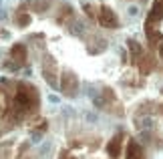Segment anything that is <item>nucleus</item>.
Returning a JSON list of instances; mask_svg holds the SVG:
<instances>
[{
  "mask_svg": "<svg viewBox=\"0 0 163 159\" xmlns=\"http://www.w3.org/2000/svg\"><path fill=\"white\" fill-rule=\"evenodd\" d=\"M10 58L6 60V65L4 67L8 68V71H18L20 67H24V63H26V45L22 42H16V45L10 48Z\"/></svg>",
  "mask_w": 163,
  "mask_h": 159,
  "instance_id": "1",
  "label": "nucleus"
},
{
  "mask_svg": "<svg viewBox=\"0 0 163 159\" xmlns=\"http://www.w3.org/2000/svg\"><path fill=\"white\" fill-rule=\"evenodd\" d=\"M42 77L47 79V83L52 89H58L60 87V81L57 79V63H55L52 55H48V53L42 57Z\"/></svg>",
  "mask_w": 163,
  "mask_h": 159,
  "instance_id": "2",
  "label": "nucleus"
},
{
  "mask_svg": "<svg viewBox=\"0 0 163 159\" xmlns=\"http://www.w3.org/2000/svg\"><path fill=\"white\" fill-rule=\"evenodd\" d=\"M60 89H62V93H65L67 97H75L77 91H79V79H77V75H75L73 71H69V68H65V71H62Z\"/></svg>",
  "mask_w": 163,
  "mask_h": 159,
  "instance_id": "3",
  "label": "nucleus"
},
{
  "mask_svg": "<svg viewBox=\"0 0 163 159\" xmlns=\"http://www.w3.org/2000/svg\"><path fill=\"white\" fill-rule=\"evenodd\" d=\"M97 20L103 28H119V18L109 6H101L97 12Z\"/></svg>",
  "mask_w": 163,
  "mask_h": 159,
  "instance_id": "4",
  "label": "nucleus"
},
{
  "mask_svg": "<svg viewBox=\"0 0 163 159\" xmlns=\"http://www.w3.org/2000/svg\"><path fill=\"white\" fill-rule=\"evenodd\" d=\"M14 24L18 28H24V26L30 24V14H28V6L26 4H20L16 8V12H14Z\"/></svg>",
  "mask_w": 163,
  "mask_h": 159,
  "instance_id": "5",
  "label": "nucleus"
},
{
  "mask_svg": "<svg viewBox=\"0 0 163 159\" xmlns=\"http://www.w3.org/2000/svg\"><path fill=\"white\" fill-rule=\"evenodd\" d=\"M75 20V8L70 4H60V8L57 12V22L58 24H67Z\"/></svg>",
  "mask_w": 163,
  "mask_h": 159,
  "instance_id": "6",
  "label": "nucleus"
},
{
  "mask_svg": "<svg viewBox=\"0 0 163 159\" xmlns=\"http://www.w3.org/2000/svg\"><path fill=\"white\" fill-rule=\"evenodd\" d=\"M52 2L55 0H26L24 4L28 6V10L36 12V14H42V12H47L52 6Z\"/></svg>",
  "mask_w": 163,
  "mask_h": 159,
  "instance_id": "7",
  "label": "nucleus"
},
{
  "mask_svg": "<svg viewBox=\"0 0 163 159\" xmlns=\"http://www.w3.org/2000/svg\"><path fill=\"white\" fill-rule=\"evenodd\" d=\"M83 30H85V24H83L81 20H73V22L69 24V32L75 34V36H81Z\"/></svg>",
  "mask_w": 163,
  "mask_h": 159,
  "instance_id": "8",
  "label": "nucleus"
},
{
  "mask_svg": "<svg viewBox=\"0 0 163 159\" xmlns=\"http://www.w3.org/2000/svg\"><path fill=\"white\" fill-rule=\"evenodd\" d=\"M83 10H85V14H87V16H91V18H93V16H97L95 12H99V10H95L93 4H87V2L83 4Z\"/></svg>",
  "mask_w": 163,
  "mask_h": 159,
  "instance_id": "9",
  "label": "nucleus"
},
{
  "mask_svg": "<svg viewBox=\"0 0 163 159\" xmlns=\"http://www.w3.org/2000/svg\"><path fill=\"white\" fill-rule=\"evenodd\" d=\"M159 55L163 57V40H161V45H159Z\"/></svg>",
  "mask_w": 163,
  "mask_h": 159,
  "instance_id": "10",
  "label": "nucleus"
},
{
  "mask_svg": "<svg viewBox=\"0 0 163 159\" xmlns=\"http://www.w3.org/2000/svg\"><path fill=\"white\" fill-rule=\"evenodd\" d=\"M4 16H6V12H4V10H0V18H4Z\"/></svg>",
  "mask_w": 163,
  "mask_h": 159,
  "instance_id": "11",
  "label": "nucleus"
},
{
  "mask_svg": "<svg viewBox=\"0 0 163 159\" xmlns=\"http://www.w3.org/2000/svg\"><path fill=\"white\" fill-rule=\"evenodd\" d=\"M0 2H2V0H0Z\"/></svg>",
  "mask_w": 163,
  "mask_h": 159,
  "instance_id": "12",
  "label": "nucleus"
}]
</instances>
